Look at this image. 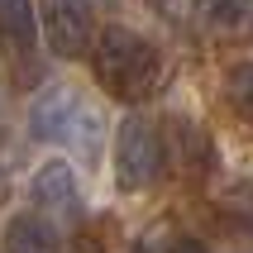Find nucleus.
Instances as JSON below:
<instances>
[{"instance_id":"f03ea898","label":"nucleus","mask_w":253,"mask_h":253,"mask_svg":"<svg viewBox=\"0 0 253 253\" xmlns=\"http://www.w3.org/2000/svg\"><path fill=\"white\" fill-rule=\"evenodd\" d=\"M163 177V134L153 120L125 115L115 129V186L120 191H148Z\"/></svg>"},{"instance_id":"39448f33","label":"nucleus","mask_w":253,"mask_h":253,"mask_svg":"<svg viewBox=\"0 0 253 253\" xmlns=\"http://www.w3.org/2000/svg\"><path fill=\"white\" fill-rule=\"evenodd\" d=\"M29 196H34V206L48 211V215H62V220L82 215V191H77V172H72L67 158H48V163H39L34 182H29Z\"/></svg>"},{"instance_id":"9b49d317","label":"nucleus","mask_w":253,"mask_h":253,"mask_svg":"<svg viewBox=\"0 0 253 253\" xmlns=\"http://www.w3.org/2000/svg\"><path fill=\"white\" fill-rule=\"evenodd\" d=\"M234 206H239V211H249V215H253V182H249V186H239V191H234Z\"/></svg>"},{"instance_id":"0eeeda50","label":"nucleus","mask_w":253,"mask_h":253,"mask_svg":"<svg viewBox=\"0 0 253 253\" xmlns=\"http://www.w3.org/2000/svg\"><path fill=\"white\" fill-rule=\"evenodd\" d=\"M196 19L211 34L234 39V34H249L253 29V0H196Z\"/></svg>"},{"instance_id":"1a4fd4ad","label":"nucleus","mask_w":253,"mask_h":253,"mask_svg":"<svg viewBox=\"0 0 253 253\" xmlns=\"http://www.w3.org/2000/svg\"><path fill=\"white\" fill-rule=\"evenodd\" d=\"M225 96H229V105L253 125V62H234V67L225 72Z\"/></svg>"},{"instance_id":"ddd939ff","label":"nucleus","mask_w":253,"mask_h":253,"mask_svg":"<svg viewBox=\"0 0 253 253\" xmlns=\"http://www.w3.org/2000/svg\"><path fill=\"white\" fill-rule=\"evenodd\" d=\"M5 186H10V182H5V168H0V201H5Z\"/></svg>"},{"instance_id":"7ed1b4c3","label":"nucleus","mask_w":253,"mask_h":253,"mask_svg":"<svg viewBox=\"0 0 253 253\" xmlns=\"http://www.w3.org/2000/svg\"><path fill=\"white\" fill-rule=\"evenodd\" d=\"M29 125H34V139H48V143H96V110L77 96V86H53V91H43L34 100V110H29Z\"/></svg>"},{"instance_id":"9d476101","label":"nucleus","mask_w":253,"mask_h":253,"mask_svg":"<svg viewBox=\"0 0 253 253\" xmlns=\"http://www.w3.org/2000/svg\"><path fill=\"white\" fill-rule=\"evenodd\" d=\"M139 253H206V244H196L191 234H163V239H148Z\"/></svg>"},{"instance_id":"423d86ee","label":"nucleus","mask_w":253,"mask_h":253,"mask_svg":"<svg viewBox=\"0 0 253 253\" xmlns=\"http://www.w3.org/2000/svg\"><path fill=\"white\" fill-rule=\"evenodd\" d=\"M0 48L24 62L39 48V5L34 0H0Z\"/></svg>"},{"instance_id":"6e6552de","label":"nucleus","mask_w":253,"mask_h":253,"mask_svg":"<svg viewBox=\"0 0 253 253\" xmlns=\"http://www.w3.org/2000/svg\"><path fill=\"white\" fill-rule=\"evenodd\" d=\"M0 253H57L48 220H39V215H14L10 225H5V249Z\"/></svg>"},{"instance_id":"20e7f679","label":"nucleus","mask_w":253,"mask_h":253,"mask_svg":"<svg viewBox=\"0 0 253 253\" xmlns=\"http://www.w3.org/2000/svg\"><path fill=\"white\" fill-rule=\"evenodd\" d=\"M43 39L57 57H82L96 48V14L91 0H39Z\"/></svg>"},{"instance_id":"f8f14e48","label":"nucleus","mask_w":253,"mask_h":253,"mask_svg":"<svg viewBox=\"0 0 253 253\" xmlns=\"http://www.w3.org/2000/svg\"><path fill=\"white\" fill-rule=\"evenodd\" d=\"M72 253H100V249H96V244H91V239H82V244H77V249H72Z\"/></svg>"},{"instance_id":"f257e3e1","label":"nucleus","mask_w":253,"mask_h":253,"mask_svg":"<svg viewBox=\"0 0 253 253\" xmlns=\"http://www.w3.org/2000/svg\"><path fill=\"white\" fill-rule=\"evenodd\" d=\"M91 67H96V82L120 100L143 96L148 86L158 82V48L148 39H139L134 29L110 24L96 34V48H91Z\"/></svg>"}]
</instances>
